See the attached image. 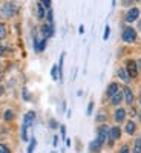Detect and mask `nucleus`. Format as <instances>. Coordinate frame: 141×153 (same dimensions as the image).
Segmentation results:
<instances>
[{
  "label": "nucleus",
  "mask_w": 141,
  "mask_h": 153,
  "mask_svg": "<svg viewBox=\"0 0 141 153\" xmlns=\"http://www.w3.org/2000/svg\"><path fill=\"white\" fill-rule=\"evenodd\" d=\"M35 123V112H28L25 113V118H23V124H22V139L23 141H28V129L32 127Z\"/></svg>",
  "instance_id": "1"
},
{
  "label": "nucleus",
  "mask_w": 141,
  "mask_h": 153,
  "mask_svg": "<svg viewBox=\"0 0 141 153\" xmlns=\"http://www.w3.org/2000/svg\"><path fill=\"white\" fill-rule=\"evenodd\" d=\"M17 5L14 2H8L5 3L2 8H0V16L5 17V19H11V17H14L17 14Z\"/></svg>",
  "instance_id": "2"
},
{
  "label": "nucleus",
  "mask_w": 141,
  "mask_h": 153,
  "mask_svg": "<svg viewBox=\"0 0 141 153\" xmlns=\"http://www.w3.org/2000/svg\"><path fill=\"white\" fill-rule=\"evenodd\" d=\"M121 40L124 43H135L137 42V31L131 26L124 28L123 32H121Z\"/></svg>",
  "instance_id": "3"
},
{
  "label": "nucleus",
  "mask_w": 141,
  "mask_h": 153,
  "mask_svg": "<svg viewBox=\"0 0 141 153\" xmlns=\"http://www.w3.org/2000/svg\"><path fill=\"white\" fill-rule=\"evenodd\" d=\"M124 69L127 71V74H129L131 78H137V75H138V66H137V61L135 60H127Z\"/></svg>",
  "instance_id": "4"
},
{
  "label": "nucleus",
  "mask_w": 141,
  "mask_h": 153,
  "mask_svg": "<svg viewBox=\"0 0 141 153\" xmlns=\"http://www.w3.org/2000/svg\"><path fill=\"white\" fill-rule=\"evenodd\" d=\"M40 32H42V38H51L54 35V32H55V29H54V25H49V23H46V25H42V28H40Z\"/></svg>",
  "instance_id": "5"
},
{
  "label": "nucleus",
  "mask_w": 141,
  "mask_h": 153,
  "mask_svg": "<svg viewBox=\"0 0 141 153\" xmlns=\"http://www.w3.org/2000/svg\"><path fill=\"white\" fill-rule=\"evenodd\" d=\"M121 136V130H120V127L118 126H113L109 129V144H113L117 139H120Z\"/></svg>",
  "instance_id": "6"
},
{
  "label": "nucleus",
  "mask_w": 141,
  "mask_h": 153,
  "mask_svg": "<svg viewBox=\"0 0 141 153\" xmlns=\"http://www.w3.org/2000/svg\"><path fill=\"white\" fill-rule=\"evenodd\" d=\"M138 17H140V9H138V8H131L129 11H127L124 20H126L127 23H132V22L138 20Z\"/></svg>",
  "instance_id": "7"
},
{
  "label": "nucleus",
  "mask_w": 141,
  "mask_h": 153,
  "mask_svg": "<svg viewBox=\"0 0 141 153\" xmlns=\"http://www.w3.org/2000/svg\"><path fill=\"white\" fill-rule=\"evenodd\" d=\"M46 48V38H37L34 37V51L35 52H43Z\"/></svg>",
  "instance_id": "8"
},
{
  "label": "nucleus",
  "mask_w": 141,
  "mask_h": 153,
  "mask_svg": "<svg viewBox=\"0 0 141 153\" xmlns=\"http://www.w3.org/2000/svg\"><path fill=\"white\" fill-rule=\"evenodd\" d=\"M123 97H124V101L129 106H132L134 104V94H132V89L131 87H123Z\"/></svg>",
  "instance_id": "9"
},
{
  "label": "nucleus",
  "mask_w": 141,
  "mask_h": 153,
  "mask_svg": "<svg viewBox=\"0 0 141 153\" xmlns=\"http://www.w3.org/2000/svg\"><path fill=\"white\" fill-rule=\"evenodd\" d=\"M107 138H109V127L103 124V126L98 129V139H100L101 143H104Z\"/></svg>",
  "instance_id": "10"
},
{
  "label": "nucleus",
  "mask_w": 141,
  "mask_h": 153,
  "mask_svg": "<svg viewBox=\"0 0 141 153\" xmlns=\"http://www.w3.org/2000/svg\"><path fill=\"white\" fill-rule=\"evenodd\" d=\"M120 91V84L118 83H110L109 86H107V91H106V95L110 98L112 95H115V94H117Z\"/></svg>",
  "instance_id": "11"
},
{
  "label": "nucleus",
  "mask_w": 141,
  "mask_h": 153,
  "mask_svg": "<svg viewBox=\"0 0 141 153\" xmlns=\"http://www.w3.org/2000/svg\"><path fill=\"white\" fill-rule=\"evenodd\" d=\"M123 100H124V97H123V91H118L115 95H112V97H110V104H113V106H118Z\"/></svg>",
  "instance_id": "12"
},
{
  "label": "nucleus",
  "mask_w": 141,
  "mask_h": 153,
  "mask_svg": "<svg viewBox=\"0 0 141 153\" xmlns=\"http://www.w3.org/2000/svg\"><path fill=\"white\" fill-rule=\"evenodd\" d=\"M101 146H103V143H101L100 139L97 138V139H94V141L91 143V146H89V149H91V152H94V153H98V152L101 150Z\"/></svg>",
  "instance_id": "13"
},
{
  "label": "nucleus",
  "mask_w": 141,
  "mask_h": 153,
  "mask_svg": "<svg viewBox=\"0 0 141 153\" xmlns=\"http://www.w3.org/2000/svg\"><path fill=\"white\" fill-rule=\"evenodd\" d=\"M117 75L120 76V80H123V81H126V83H129L132 78L129 76V74H127V71L124 69V68H121V69H118V72H117Z\"/></svg>",
  "instance_id": "14"
},
{
  "label": "nucleus",
  "mask_w": 141,
  "mask_h": 153,
  "mask_svg": "<svg viewBox=\"0 0 141 153\" xmlns=\"http://www.w3.org/2000/svg\"><path fill=\"white\" fill-rule=\"evenodd\" d=\"M35 11H37V19H45L46 17V12H45V6L40 3V2H38L37 3V6H35Z\"/></svg>",
  "instance_id": "15"
},
{
  "label": "nucleus",
  "mask_w": 141,
  "mask_h": 153,
  "mask_svg": "<svg viewBox=\"0 0 141 153\" xmlns=\"http://www.w3.org/2000/svg\"><path fill=\"white\" fill-rule=\"evenodd\" d=\"M113 118H115V121H117V123L124 121V118H126V110H124V109H118L117 112H115Z\"/></svg>",
  "instance_id": "16"
},
{
  "label": "nucleus",
  "mask_w": 141,
  "mask_h": 153,
  "mask_svg": "<svg viewBox=\"0 0 141 153\" xmlns=\"http://www.w3.org/2000/svg\"><path fill=\"white\" fill-rule=\"evenodd\" d=\"M135 130H137L135 123H134V121H127V124H126V133H127V135H134Z\"/></svg>",
  "instance_id": "17"
},
{
  "label": "nucleus",
  "mask_w": 141,
  "mask_h": 153,
  "mask_svg": "<svg viewBox=\"0 0 141 153\" xmlns=\"http://www.w3.org/2000/svg\"><path fill=\"white\" fill-rule=\"evenodd\" d=\"M3 118H5V121H12L16 118V113L12 112L11 109H8V110H5V113H3Z\"/></svg>",
  "instance_id": "18"
},
{
  "label": "nucleus",
  "mask_w": 141,
  "mask_h": 153,
  "mask_svg": "<svg viewBox=\"0 0 141 153\" xmlns=\"http://www.w3.org/2000/svg\"><path fill=\"white\" fill-rule=\"evenodd\" d=\"M51 76H52V80H58V66H52L51 69Z\"/></svg>",
  "instance_id": "19"
},
{
  "label": "nucleus",
  "mask_w": 141,
  "mask_h": 153,
  "mask_svg": "<svg viewBox=\"0 0 141 153\" xmlns=\"http://www.w3.org/2000/svg\"><path fill=\"white\" fill-rule=\"evenodd\" d=\"M35 146H37V141H35V138H32V139H31V143H29V146H28L26 153H32V152L35 150Z\"/></svg>",
  "instance_id": "20"
},
{
  "label": "nucleus",
  "mask_w": 141,
  "mask_h": 153,
  "mask_svg": "<svg viewBox=\"0 0 141 153\" xmlns=\"http://www.w3.org/2000/svg\"><path fill=\"white\" fill-rule=\"evenodd\" d=\"M132 153H141V138L135 141V146H134V150H132Z\"/></svg>",
  "instance_id": "21"
},
{
  "label": "nucleus",
  "mask_w": 141,
  "mask_h": 153,
  "mask_svg": "<svg viewBox=\"0 0 141 153\" xmlns=\"http://www.w3.org/2000/svg\"><path fill=\"white\" fill-rule=\"evenodd\" d=\"M52 16H54L52 9H49L48 14H46V19H48V23H49V25H54V17H52Z\"/></svg>",
  "instance_id": "22"
},
{
  "label": "nucleus",
  "mask_w": 141,
  "mask_h": 153,
  "mask_svg": "<svg viewBox=\"0 0 141 153\" xmlns=\"http://www.w3.org/2000/svg\"><path fill=\"white\" fill-rule=\"evenodd\" d=\"M6 26H5V25L3 23H0V38H5L6 37Z\"/></svg>",
  "instance_id": "23"
},
{
  "label": "nucleus",
  "mask_w": 141,
  "mask_h": 153,
  "mask_svg": "<svg viewBox=\"0 0 141 153\" xmlns=\"http://www.w3.org/2000/svg\"><path fill=\"white\" fill-rule=\"evenodd\" d=\"M40 3H42L45 8L51 9V3H52V0H40Z\"/></svg>",
  "instance_id": "24"
},
{
  "label": "nucleus",
  "mask_w": 141,
  "mask_h": 153,
  "mask_svg": "<svg viewBox=\"0 0 141 153\" xmlns=\"http://www.w3.org/2000/svg\"><path fill=\"white\" fill-rule=\"evenodd\" d=\"M109 35H110V26H106V28H104V35H103V40H107Z\"/></svg>",
  "instance_id": "25"
},
{
  "label": "nucleus",
  "mask_w": 141,
  "mask_h": 153,
  "mask_svg": "<svg viewBox=\"0 0 141 153\" xmlns=\"http://www.w3.org/2000/svg\"><path fill=\"white\" fill-rule=\"evenodd\" d=\"M0 153H11V150L5 144H0Z\"/></svg>",
  "instance_id": "26"
},
{
  "label": "nucleus",
  "mask_w": 141,
  "mask_h": 153,
  "mask_svg": "<svg viewBox=\"0 0 141 153\" xmlns=\"http://www.w3.org/2000/svg\"><path fill=\"white\" fill-rule=\"evenodd\" d=\"M92 110H94V103L91 101V103L87 104V110H86V115H91V113H92Z\"/></svg>",
  "instance_id": "27"
},
{
  "label": "nucleus",
  "mask_w": 141,
  "mask_h": 153,
  "mask_svg": "<svg viewBox=\"0 0 141 153\" xmlns=\"http://www.w3.org/2000/svg\"><path fill=\"white\" fill-rule=\"evenodd\" d=\"M60 132H61V138L66 139V127L65 126H60Z\"/></svg>",
  "instance_id": "28"
},
{
  "label": "nucleus",
  "mask_w": 141,
  "mask_h": 153,
  "mask_svg": "<svg viewBox=\"0 0 141 153\" xmlns=\"http://www.w3.org/2000/svg\"><path fill=\"white\" fill-rule=\"evenodd\" d=\"M118 153H129V146H123Z\"/></svg>",
  "instance_id": "29"
},
{
  "label": "nucleus",
  "mask_w": 141,
  "mask_h": 153,
  "mask_svg": "<svg viewBox=\"0 0 141 153\" xmlns=\"http://www.w3.org/2000/svg\"><path fill=\"white\" fill-rule=\"evenodd\" d=\"M49 127H51V129H55V127H58V126H57V121H55V120H51V121H49Z\"/></svg>",
  "instance_id": "30"
},
{
  "label": "nucleus",
  "mask_w": 141,
  "mask_h": 153,
  "mask_svg": "<svg viewBox=\"0 0 141 153\" xmlns=\"http://www.w3.org/2000/svg\"><path fill=\"white\" fill-rule=\"evenodd\" d=\"M23 98H25V100H29V94H28V91H26V89L23 91Z\"/></svg>",
  "instance_id": "31"
},
{
  "label": "nucleus",
  "mask_w": 141,
  "mask_h": 153,
  "mask_svg": "<svg viewBox=\"0 0 141 153\" xmlns=\"http://www.w3.org/2000/svg\"><path fill=\"white\" fill-rule=\"evenodd\" d=\"M52 144H54V147L58 144V136H54V141H52Z\"/></svg>",
  "instance_id": "32"
},
{
  "label": "nucleus",
  "mask_w": 141,
  "mask_h": 153,
  "mask_svg": "<svg viewBox=\"0 0 141 153\" xmlns=\"http://www.w3.org/2000/svg\"><path fill=\"white\" fill-rule=\"evenodd\" d=\"M3 54H5V48H3L2 45H0V57H2Z\"/></svg>",
  "instance_id": "33"
},
{
  "label": "nucleus",
  "mask_w": 141,
  "mask_h": 153,
  "mask_svg": "<svg viewBox=\"0 0 141 153\" xmlns=\"http://www.w3.org/2000/svg\"><path fill=\"white\" fill-rule=\"evenodd\" d=\"M137 66H138V69H140V71H141V58H140V60H138V61H137Z\"/></svg>",
  "instance_id": "34"
},
{
  "label": "nucleus",
  "mask_w": 141,
  "mask_h": 153,
  "mask_svg": "<svg viewBox=\"0 0 141 153\" xmlns=\"http://www.w3.org/2000/svg\"><path fill=\"white\" fill-rule=\"evenodd\" d=\"M5 94V89H3V86H0V95H3Z\"/></svg>",
  "instance_id": "35"
},
{
  "label": "nucleus",
  "mask_w": 141,
  "mask_h": 153,
  "mask_svg": "<svg viewBox=\"0 0 141 153\" xmlns=\"http://www.w3.org/2000/svg\"><path fill=\"white\" fill-rule=\"evenodd\" d=\"M78 31H80V34H83V32H84V26H83V25L80 26V29H78Z\"/></svg>",
  "instance_id": "36"
},
{
  "label": "nucleus",
  "mask_w": 141,
  "mask_h": 153,
  "mask_svg": "<svg viewBox=\"0 0 141 153\" xmlns=\"http://www.w3.org/2000/svg\"><path fill=\"white\" fill-rule=\"evenodd\" d=\"M138 120H140V123H141V110L138 112Z\"/></svg>",
  "instance_id": "37"
},
{
  "label": "nucleus",
  "mask_w": 141,
  "mask_h": 153,
  "mask_svg": "<svg viewBox=\"0 0 141 153\" xmlns=\"http://www.w3.org/2000/svg\"><path fill=\"white\" fill-rule=\"evenodd\" d=\"M138 29H140V32H141V20L138 22Z\"/></svg>",
  "instance_id": "38"
},
{
  "label": "nucleus",
  "mask_w": 141,
  "mask_h": 153,
  "mask_svg": "<svg viewBox=\"0 0 141 153\" xmlns=\"http://www.w3.org/2000/svg\"><path fill=\"white\" fill-rule=\"evenodd\" d=\"M117 5V0H112V6H115Z\"/></svg>",
  "instance_id": "39"
},
{
  "label": "nucleus",
  "mask_w": 141,
  "mask_h": 153,
  "mask_svg": "<svg viewBox=\"0 0 141 153\" xmlns=\"http://www.w3.org/2000/svg\"><path fill=\"white\" fill-rule=\"evenodd\" d=\"M138 100H140V104H141V92H140V98Z\"/></svg>",
  "instance_id": "40"
},
{
  "label": "nucleus",
  "mask_w": 141,
  "mask_h": 153,
  "mask_svg": "<svg viewBox=\"0 0 141 153\" xmlns=\"http://www.w3.org/2000/svg\"><path fill=\"white\" fill-rule=\"evenodd\" d=\"M0 75H2V71H0Z\"/></svg>",
  "instance_id": "41"
},
{
  "label": "nucleus",
  "mask_w": 141,
  "mask_h": 153,
  "mask_svg": "<svg viewBox=\"0 0 141 153\" xmlns=\"http://www.w3.org/2000/svg\"><path fill=\"white\" fill-rule=\"evenodd\" d=\"M138 2H141V0H138Z\"/></svg>",
  "instance_id": "42"
},
{
  "label": "nucleus",
  "mask_w": 141,
  "mask_h": 153,
  "mask_svg": "<svg viewBox=\"0 0 141 153\" xmlns=\"http://www.w3.org/2000/svg\"><path fill=\"white\" fill-rule=\"evenodd\" d=\"M52 153H55V152H52Z\"/></svg>",
  "instance_id": "43"
}]
</instances>
